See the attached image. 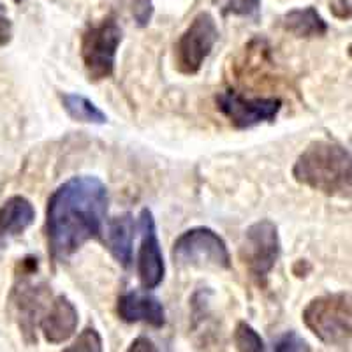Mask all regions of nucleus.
I'll return each mask as SVG.
<instances>
[{
	"label": "nucleus",
	"instance_id": "nucleus-1",
	"mask_svg": "<svg viewBox=\"0 0 352 352\" xmlns=\"http://www.w3.org/2000/svg\"><path fill=\"white\" fill-rule=\"evenodd\" d=\"M108 213V188L96 176H74L48 199L46 236L55 261H65L99 238Z\"/></svg>",
	"mask_w": 352,
	"mask_h": 352
},
{
	"label": "nucleus",
	"instance_id": "nucleus-2",
	"mask_svg": "<svg viewBox=\"0 0 352 352\" xmlns=\"http://www.w3.org/2000/svg\"><path fill=\"white\" fill-rule=\"evenodd\" d=\"M294 180L331 197H352V153L331 141H314L292 168Z\"/></svg>",
	"mask_w": 352,
	"mask_h": 352
},
{
	"label": "nucleus",
	"instance_id": "nucleus-3",
	"mask_svg": "<svg viewBox=\"0 0 352 352\" xmlns=\"http://www.w3.org/2000/svg\"><path fill=\"white\" fill-rule=\"evenodd\" d=\"M303 322L322 344L340 352H352L351 292L314 298L303 310Z\"/></svg>",
	"mask_w": 352,
	"mask_h": 352
},
{
	"label": "nucleus",
	"instance_id": "nucleus-4",
	"mask_svg": "<svg viewBox=\"0 0 352 352\" xmlns=\"http://www.w3.org/2000/svg\"><path fill=\"white\" fill-rule=\"evenodd\" d=\"M36 268L37 259L23 261L21 275H18L16 285L9 298L11 316L18 322V328L27 344L37 342V328L53 303L52 291L48 289V285L34 282L30 278Z\"/></svg>",
	"mask_w": 352,
	"mask_h": 352
},
{
	"label": "nucleus",
	"instance_id": "nucleus-5",
	"mask_svg": "<svg viewBox=\"0 0 352 352\" xmlns=\"http://www.w3.org/2000/svg\"><path fill=\"white\" fill-rule=\"evenodd\" d=\"M122 43V28L108 16L88 25L81 36V60L90 81L106 80L115 71L116 50Z\"/></svg>",
	"mask_w": 352,
	"mask_h": 352
},
{
	"label": "nucleus",
	"instance_id": "nucleus-6",
	"mask_svg": "<svg viewBox=\"0 0 352 352\" xmlns=\"http://www.w3.org/2000/svg\"><path fill=\"white\" fill-rule=\"evenodd\" d=\"M173 259L178 266H213L224 270L231 266L226 241L210 228L185 231L173 245Z\"/></svg>",
	"mask_w": 352,
	"mask_h": 352
},
{
	"label": "nucleus",
	"instance_id": "nucleus-7",
	"mask_svg": "<svg viewBox=\"0 0 352 352\" xmlns=\"http://www.w3.org/2000/svg\"><path fill=\"white\" fill-rule=\"evenodd\" d=\"M241 261L247 266L248 275L252 276L257 285L266 284L270 272L280 256V238L278 229L272 220L264 219L252 224L245 232V241L241 245Z\"/></svg>",
	"mask_w": 352,
	"mask_h": 352
},
{
	"label": "nucleus",
	"instance_id": "nucleus-8",
	"mask_svg": "<svg viewBox=\"0 0 352 352\" xmlns=\"http://www.w3.org/2000/svg\"><path fill=\"white\" fill-rule=\"evenodd\" d=\"M219 41V28L210 12H199L176 43V69L182 74H197Z\"/></svg>",
	"mask_w": 352,
	"mask_h": 352
},
{
	"label": "nucleus",
	"instance_id": "nucleus-9",
	"mask_svg": "<svg viewBox=\"0 0 352 352\" xmlns=\"http://www.w3.org/2000/svg\"><path fill=\"white\" fill-rule=\"evenodd\" d=\"M217 108L236 129H250L256 125L272 122L282 108L278 97L247 99L238 92L226 90L215 97Z\"/></svg>",
	"mask_w": 352,
	"mask_h": 352
},
{
	"label": "nucleus",
	"instance_id": "nucleus-10",
	"mask_svg": "<svg viewBox=\"0 0 352 352\" xmlns=\"http://www.w3.org/2000/svg\"><path fill=\"white\" fill-rule=\"evenodd\" d=\"M140 231L141 247L138 254V275H140L141 285L150 291V289L159 287L160 282L164 280L166 266L159 238H157L155 220L148 208L141 210Z\"/></svg>",
	"mask_w": 352,
	"mask_h": 352
},
{
	"label": "nucleus",
	"instance_id": "nucleus-11",
	"mask_svg": "<svg viewBox=\"0 0 352 352\" xmlns=\"http://www.w3.org/2000/svg\"><path fill=\"white\" fill-rule=\"evenodd\" d=\"M116 312L129 324L144 322L153 328H162L166 324L164 307L146 291H129L122 294L116 303Z\"/></svg>",
	"mask_w": 352,
	"mask_h": 352
},
{
	"label": "nucleus",
	"instance_id": "nucleus-12",
	"mask_svg": "<svg viewBox=\"0 0 352 352\" xmlns=\"http://www.w3.org/2000/svg\"><path fill=\"white\" fill-rule=\"evenodd\" d=\"M78 310L67 296H56L46 316L41 320V331L50 344L69 340L78 328Z\"/></svg>",
	"mask_w": 352,
	"mask_h": 352
},
{
	"label": "nucleus",
	"instance_id": "nucleus-13",
	"mask_svg": "<svg viewBox=\"0 0 352 352\" xmlns=\"http://www.w3.org/2000/svg\"><path fill=\"white\" fill-rule=\"evenodd\" d=\"M36 219V210L27 197L12 196L0 206V248L11 238L30 228Z\"/></svg>",
	"mask_w": 352,
	"mask_h": 352
},
{
	"label": "nucleus",
	"instance_id": "nucleus-14",
	"mask_svg": "<svg viewBox=\"0 0 352 352\" xmlns=\"http://www.w3.org/2000/svg\"><path fill=\"white\" fill-rule=\"evenodd\" d=\"M132 240H134V220L131 213L115 217L106 224V245L118 263L129 268L132 261Z\"/></svg>",
	"mask_w": 352,
	"mask_h": 352
},
{
	"label": "nucleus",
	"instance_id": "nucleus-15",
	"mask_svg": "<svg viewBox=\"0 0 352 352\" xmlns=\"http://www.w3.org/2000/svg\"><path fill=\"white\" fill-rule=\"evenodd\" d=\"M280 27L285 32L301 37V39L322 37L328 32V25L314 8L294 9V11L285 12L280 18Z\"/></svg>",
	"mask_w": 352,
	"mask_h": 352
},
{
	"label": "nucleus",
	"instance_id": "nucleus-16",
	"mask_svg": "<svg viewBox=\"0 0 352 352\" xmlns=\"http://www.w3.org/2000/svg\"><path fill=\"white\" fill-rule=\"evenodd\" d=\"M64 109L72 120L81 122V124H96L102 125L108 122V116L100 111L92 100H88L87 97L78 96V94H64L60 97Z\"/></svg>",
	"mask_w": 352,
	"mask_h": 352
},
{
	"label": "nucleus",
	"instance_id": "nucleus-17",
	"mask_svg": "<svg viewBox=\"0 0 352 352\" xmlns=\"http://www.w3.org/2000/svg\"><path fill=\"white\" fill-rule=\"evenodd\" d=\"M222 16L256 18L261 11V0H212Z\"/></svg>",
	"mask_w": 352,
	"mask_h": 352
},
{
	"label": "nucleus",
	"instance_id": "nucleus-18",
	"mask_svg": "<svg viewBox=\"0 0 352 352\" xmlns=\"http://www.w3.org/2000/svg\"><path fill=\"white\" fill-rule=\"evenodd\" d=\"M234 344L238 352H266L261 335L247 322H238L234 329Z\"/></svg>",
	"mask_w": 352,
	"mask_h": 352
},
{
	"label": "nucleus",
	"instance_id": "nucleus-19",
	"mask_svg": "<svg viewBox=\"0 0 352 352\" xmlns=\"http://www.w3.org/2000/svg\"><path fill=\"white\" fill-rule=\"evenodd\" d=\"M64 352H102V338L94 326H88Z\"/></svg>",
	"mask_w": 352,
	"mask_h": 352
},
{
	"label": "nucleus",
	"instance_id": "nucleus-20",
	"mask_svg": "<svg viewBox=\"0 0 352 352\" xmlns=\"http://www.w3.org/2000/svg\"><path fill=\"white\" fill-rule=\"evenodd\" d=\"M275 352H310V347L296 331H287L276 340Z\"/></svg>",
	"mask_w": 352,
	"mask_h": 352
},
{
	"label": "nucleus",
	"instance_id": "nucleus-21",
	"mask_svg": "<svg viewBox=\"0 0 352 352\" xmlns=\"http://www.w3.org/2000/svg\"><path fill=\"white\" fill-rule=\"evenodd\" d=\"M129 8L140 27H146L150 23L153 16L152 0H129Z\"/></svg>",
	"mask_w": 352,
	"mask_h": 352
},
{
	"label": "nucleus",
	"instance_id": "nucleus-22",
	"mask_svg": "<svg viewBox=\"0 0 352 352\" xmlns=\"http://www.w3.org/2000/svg\"><path fill=\"white\" fill-rule=\"evenodd\" d=\"M12 39V23L6 12L4 4L0 2V46L11 43Z\"/></svg>",
	"mask_w": 352,
	"mask_h": 352
},
{
	"label": "nucleus",
	"instance_id": "nucleus-23",
	"mask_svg": "<svg viewBox=\"0 0 352 352\" xmlns=\"http://www.w3.org/2000/svg\"><path fill=\"white\" fill-rule=\"evenodd\" d=\"M331 12L338 20H349L352 18V0H333Z\"/></svg>",
	"mask_w": 352,
	"mask_h": 352
},
{
	"label": "nucleus",
	"instance_id": "nucleus-24",
	"mask_svg": "<svg viewBox=\"0 0 352 352\" xmlns=\"http://www.w3.org/2000/svg\"><path fill=\"white\" fill-rule=\"evenodd\" d=\"M127 352H160V351L157 349V345L153 344L150 338H146V336H138L136 340L131 344V347L127 349Z\"/></svg>",
	"mask_w": 352,
	"mask_h": 352
},
{
	"label": "nucleus",
	"instance_id": "nucleus-25",
	"mask_svg": "<svg viewBox=\"0 0 352 352\" xmlns=\"http://www.w3.org/2000/svg\"><path fill=\"white\" fill-rule=\"evenodd\" d=\"M349 55H351V58H352V44L349 46Z\"/></svg>",
	"mask_w": 352,
	"mask_h": 352
},
{
	"label": "nucleus",
	"instance_id": "nucleus-26",
	"mask_svg": "<svg viewBox=\"0 0 352 352\" xmlns=\"http://www.w3.org/2000/svg\"><path fill=\"white\" fill-rule=\"evenodd\" d=\"M14 2H16V4H21V2H23V0H14Z\"/></svg>",
	"mask_w": 352,
	"mask_h": 352
}]
</instances>
